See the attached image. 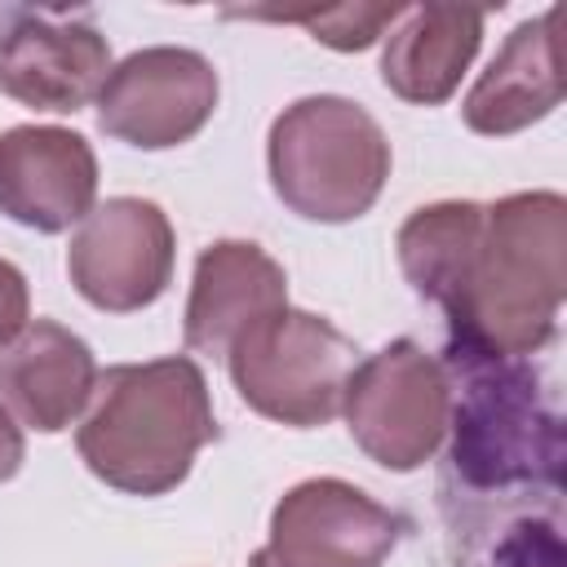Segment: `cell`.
<instances>
[{
	"mask_svg": "<svg viewBox=\"0 0 567 567\" xmlns=\"http://www.w3.org/2000/svg\"><path fill=\"white\" fill-rule=\"evenodd\" d=\"M487 567H563V518H558V505L545 509V514L523 509L518 518H509V527L492 545V563Z\"/></svg>",
	"mask_w": 567,
	"mask_h": 567,
	"instance_id": "obj_1",
	"label": "cell"
}]
</instances>
